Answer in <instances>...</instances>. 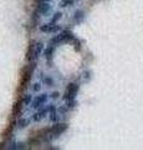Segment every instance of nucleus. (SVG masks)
Here are the masks:
<instances>
[{
    "label": "nucleus",
    "instance_id": "1",
    "mask_svg": "<svg viewBox=\"0 0 143 150\" xmlns=\"http://www.w3.org/2000/svg\"><path fill=\"white\" fill-rule=\"evenodd\" d=\"M78 89H80V86L76 83H71V84L67 85L66 91H65V96H64L65 100L66 101H68V100H75V96H76Z\"/></svg>",
    "mask_w": 143,
    "mask_h": 150
},
{
    "label": "nucleus",
    "instance_id": "2",
    "mask_svg": "<svg viewBox=\"0 0 143 150\" xmlns=\"http://www.w3.org/2000/svg\"><path fill=\"white\" fill-rule=\"evenodd\" d=\"M66 130H67V124H65V123H57L54 126L50 128V135L58 136V135L64 134Z\"/></svg>",
    "mask_w": 143,
    "mask_h": 150
},
{
    "label": "nucleus",
    "instance_id": "3",
    "mask_svg": "<svg viewBox=\"0 0 143 150\" xmlns=\"http://www.w3.org/2000/svg\"><path fill=\"white\" fill-rule=\"evenodd\" d=\"M40 30L42 33H57L58 30H61L60 25H56L55 23H50V24H44L40 26Z\"/></svg>",
    "mask_w": 143,
    "mask_h": 150
},
{
    "label": "nucleus",
    "instance_id": "4",
    "mask_svg": "<svg viewBox=\"0 0 143 150\" xmlns=\"http://www.w3.org/2000/svg\"><path fill=\"white\" fill-rule=\"evenodd\" d=\"M51 10H52V6L49 4L47 1H42V3H40L38 6V13L39 14H41V15H49L50 13H51Z\"/></svg>",
    "mask_w": 143,
    "mask_h": 150
},
{
    "label": "nucleus",
    "instance_id": "5",
    "mask_svg": "<svg viewBox=\"0 0 143 150\" xmlns=\"http://www.w3.org/2000/svg\"><path fill=\"white\" fill-rule=\"evenodd\" d=\"M46 100H47V94H40V95H38V96L32 100V108H34V109H38V108H40L42 104H45Z\"/></svg>",
    "mask_w": 143,
    "mask_h": 150
},
{
    "label": "nucleus",
    "instance_id": "6",
    "mask_svg": "<svg viewBox=\"0 0 143 150\" xmlns=\"http://www.w3.org/2000/svg\"><path fill=\"white\" fill-rule=\"evenodd\" d=\"M60 38H61V40H62V43L64 41H67V43H70V41H74V34L70 31V30H64L61 34H60Z\"/></svg>",
    "mask_w": 143,
    "mask_h": 150
},
{
    "label": "nucleus",
    "instance_id": "7",
    "mask_svg": "<svg viewBox=\"0 0 143 150\" xmlns=\"http://www.w3.org/2000/svg\"><path fill=\"white\" fill-rule=\"evenodd\" d=\"M54 51H55V46L54 45H51V46H47L45 49V58H46V60L49 61V66H52L51 65V63H52V55H54Z\"/></svg>",
    "mask_w": 143,
    "mask_h": 150
},
{
    "label": "nucleus",
    "instance_id": "8",
    "mask_svg": "<svg viewBox=\"0 0 143 150\" xmlns=\"http://www.w3.org/2000/svg\"><path fill=\"white\" fill-rule=\"evenodd\" d=\"M47 113H49V108H46V109H42L41 111H39V113H35V114H34V116H32L34 121H40V120H42Z\"/></svg>",
    "mask_w": 143,
    "mask_h": 150
},
{
    "label": "nucleus",
    "instance_id": "9",
    "mask_svg": "<svg viewBox=\"0 0 143 150\" xmlns=\"http://www.w3.org/2000/svg\"><path fill=\"white\" fill-rule=\"evenodd\" d=\"M84 19H85V13H84L82 10L78 9L74 13V20L76 21L77 24H81V23L84 21Z\"/></svg>",
    "mask_w": 143,
    "mask_h": 150
},
{
    "label": "nucleus",
    "instance_id": "10",
    "mask_svg": "<svg viewBox=\"0 0 143 150\" xmlns=\"http://www.w3.org/2000/svg\"><path fill=\"white\" fill-rule=\"evenodd\" d=\"M42 48H44V44L41 43V41H39L35 44V49H34V60L35 59H38L40 54H41V51H42Z\"/></svg>",
    "mask_w": 143,
    "mask_h": 150
},
{
    "label": "nucleus",
    "instance_id": "11",
    "mask_svg": "<svg viewBox=\"0 0 143 150\" xmlns=\"http://www.w3.org/2000/svg\"><path fill=\"white\" fill-rule=\"evenodd\" d=\"M35 44L36 43H34V41H31V44H30V46H29V50H28V54H26V59L28 60H34V49H35Z\"/></svg>",
    "mask_w": 143,
    "mask_h": 150
},
{
    "label": "nucleus",
    "instance_id": "12",
    "mask_svg": "<svg viewBox=\"0 0 143 150\" xmlns=\"http://www.w3.org/2000/svg\"><path fill=\"white\" fill-rule=\"evenodd\" d=\"M49 113H50V120L51 121H56V108H55V105H50L49 106Z\"/></svg>",
    "mask_w": 143,
    "mask_h": 150
},
{
    "label": "nucleus",
    "instance_id": "13",
    "mask_svg": "<svg viewBox=\"0 0 143 150\" xmlns=\"http://www.w3.org/2000/svg\"><path fill=\"white\" fill-rule=\"evenodd\" d=\"M76 3V0H61L60 1V6L61 8H66V6H71Z\"/></svg>",
    "mask_w": 143,
    "mask_h": 150
},
{
    "label": "nucleus",
    "instance_id": "14",
    "mask_svg": "<svg viewBox=\"0 0 143 150\" xmlns=\"http://www.w3.org/2000/svg\"><path fill=\"white\" fill-rule=\"evenodd\" d=\"M29 119H20L19 121H18V128L19 129H22V128H25L26 125H29Z\"/></svg>",
    "mask_w": 143,
    "mask_h": 150
},
{
    "label": "nucleus",
    "instance_id": "15",
    "mask_svg": "<svg viewBox=\"0 0 143 150\" xmlns=\"http://www.w3.org/2000/svg\"><path fill=\"white\" fill-rule=\"evenodd\" d=\"M31 101H32V96H31L30 94L24 95V98H22V103H24V105H29Z\"/></svg>",
    "mask_w": 143,
    "mask_h": 150
},
{
    "label": "nucleus",
    "instance_id": "16",
    "mask_svg": "<svg viewBox=\"0 0 143 150\" xmlns=\"http://www.w3.org/2000/svg\"><path fill=\"white\" fill-rule=\"evenodd\" d=\"M72 43H74V49H75L76 51H80V50H81V41H80V39H76V38H75Z\"/></svg>",
    "mask_w": 143,
    "mask_h": 150
},
{
    "label": "nucleus",
    "instance_id": "17",
    "mask_svg": "<svg viewBox=\"0 0 143 150\" xmlns=\"http://www.w3.org/2000/svg\"><path fill=\"white\" fill-rule=\"evenodd\" d=\"M61 18H62V13L57 11V13H55V14H54V16L51 18V23H56V21H58Z\"/></svg>",
    "mask_w": 143,
    "mask_h": 150
},
{
    "label": "nucleus",
    "instance_id": "18",
    "mask_svg": "<svg viewBox=\"0 0 143 150\" xmlns=\"http://www.w3.org/2000/svg\"><path fill=\"white\" fill-rule=\"evenodd\" d=\"M44 81H45V84L47 85V86H52V85H54V80H52L50 76H45V78H44Z\"/></svg>",
    "mask_w": 143,
    "mask_h": 150
},
{
    "label": "nucleus",
    "instance_id": "19",
    "mask_svg": "<svg viewBox=\"0 0 143 150\" xmlns=\"http://www.w3.org/2000/svg\"><path fill=\"white\" fill-rule=\"evenodd\" d=\"M75 105H76V101H75V100H68L66 106H67V108H70V109H72Z\"/></svg>",
    "mask_w": 143,
    "mask_h": 150
},
{
    "label": "nucleus",
    "instance_id": "20",
    "mask_svg": "<svg viewBox=\"0 0 143 150\" xmlns=\"http://www.w3.org/2000/svg\"><path fill=\"white\" fill-rule=\"evenodd\" d=\"M40 89H41V84L40 83H36V84H34V86H32V90L34 91H40Z\"/></svg>",
    "mask_w": 143,
    "mask_h": 150
},
{
    "label": "nucleus",
    "instance_id": "21",
    "mask_svg": "<svg viewBox=\"0 0 143 150\" xmlns=\"http://www.w3.org/2000/svg\"><path fill=\"white\" fill-rule=\"evenodd\" d=\"M58 95H60V94L57 93V91H54V93H51V99H57V98H58Z\"/></svg>",
    "mask_w": 143,
    "mask_h": 150
},
{
    "label": "nucleus",
    "instance_id": "22",
    "mask_svg": "<svg viewBox=\"0 0 143 150\" xmlns=\"http://www.w3.org/2000/svg\"><path fill=\"white\" fill-rule=\"evenodd\" d=\"M42 1H47V3H50V1H51V0H42Z\"/></svg>",
    "mask_w": 143,
    "mask_h": 150
}]
</instances>
